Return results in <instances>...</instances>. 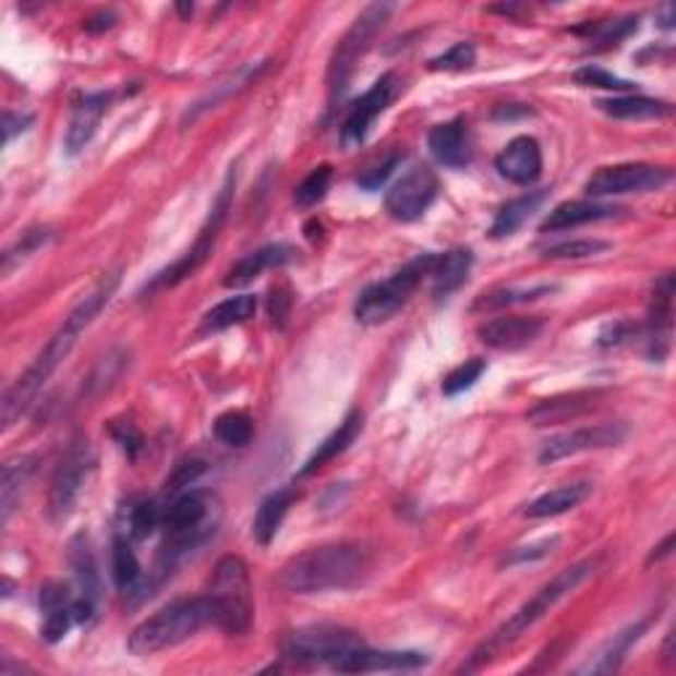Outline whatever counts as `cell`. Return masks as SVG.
<instances>
[{
    "label": "cell",
    "mask_w": 676,
    "mask_h": 676,
    "mask_svg": "<svg viewBox=\"0 0 676 676\" xmlns=\"http://www.w3.org/2000/svg\"><path fill=\"white\" fill-rule=\"evenodd\" d=\"M117 286H119V273L104 275V278L98 280V286L93 288L90 293H87L83 302H80L72 312H69L64 325L56 330L53 338L46 343V349L37 354V360L33 362V365L24 371V375H19L16 384L11 386L9 391H5V397H3V428H11L16 418L22 415V412L27 410L29 405H33L37 391H40L43 386L48 384V378H51V375L59 371V365L67 360L69 352H72L74 343H77V338L83 336L87 328H90V323L96 321V317L101 315L104 306L111 302V297L117 293Z\"/></svg>",
    "instance_id": "obj_1"
},
{
    "label": "cell",
    "mask_w": 676,
    "mask_h": 676,
    "mask_svg": "<svg viewBox=\"0 0 676 676\" xmlns=\"http://www.w3.org/2000/svg\"><path fill=\"white\" fill-rule=\"evenodd\" d=\"M371 550L354 542L323 544L297 555L280 571V587L291 594H323L352 590L371 574Z\"/></svg>",
    "instance_id": "obj_2"
},
{
    "label": "cell",
    "mask_w": 676,
    "mask_h": 676,
    "mask_svg": "<svg viewBox=\"0 0 676 676\" xmlns=\"http://www.w3.org/2000/svg\"><path fill=\"white\" fill-rule=\"evenodd\" d=\"M594 571H597V560H579V563H574V566H568L566 571H560L553 581H547V584H544L542 590L529 600V603H523L521 608L512 613V616L507 618L497 631H494L490 640H484L479 648L473 650L471 663L462 666V672H475V668L486 666V663L497 659L505 648H510V644H516L518 640H521L531 626L540 624L542 618L560 603V600H566L568 594L576 590V587L584 584Z\"/></svg>",
    "instance_id": "obj_3"
},
{
    "label": "cell",
    "mask_w": 676,
    "mask_h": 676,
    "mask_svg": "<svg viewBox=\"0 0 676 676\" xmlns=\"http://www.w3.org/2000/svg\"><path fill=\"white\" fill-rule=\"evenodd\" d=\"M206 624H215L212 618V605L206 597H185L174 600L156 611L152 618H146L141 626H135L130 635L128 648L137 659L161 653V650L178 648L180 642L191 640L193 635L204 629Z\"/></svg>",
    "instance_id": "obj_4"
},
{
    "label": "cell",
    "mask_w": 676,
    "mask_h": 676,
    "mask_svg": "<svg viewBox=\"0 0 676 676\" xmlns=\"http://www.w3.org/2000/svg\"><path fill=\"white\" fill-rule=\"evenodd\" d=\"M212 605V618L228 635H246L254 621V592L249 566L238 555H225L217 560L204 594Z\"/></svg>",
    "instance_id": "obj_5"
},
{
    "label": "cell",
    "mask_w": 676,
    "mask_h": 676,
    "mask_svg": "<svg viewBox=\"0 0 676 676\" xmlns=\"http://www.w3.org/2000/svg\"><path fill=\"white\" fill-rule=\"evenodd\" d=\"M215 497L209 492H188L174 499L165 510V544H161V566L174 568L180 558L193 553L196 547L209 540L215 531Z\"/></svg>",
    "instance_id": "obj_6"
},
{
    "label": "cell",
    "mask_w": 676,
    "mask_h": 676,
    "mask_svg": "<svg viewBox=\"0 0 676 676\" xmlns=\"http://www.w3.org/2000/svg\"><path fill=\"white\" fill-rule=\"evenodd\" d=\"M436 259H439L436 254H421L412 262H407L402 270L394 273L391 278L367 286L354 302L357 321L365 325H381L391 321V317L410 302L412 293L423 283L425 275L434 273Z\"/></svg>",
    "instance_id": "obj_7"
},
{
    "label": "cell",
    "mask_w": 676,
    "mask_h": 676,
    "mask_svg": "<svg viewBox=\"0 0 676 676\" xmlns=\"http://www.w3.org/2000/svg\"><path fill=\"white\" fill-rule=\"evenodd\" d=\"M391 11H394L391 3L367 5V9L354 19V24L347 29V35L341 37L334 56H330L328 67V104H330L328 109H336V104L343 98V93H347L349 87V80H352L354 74L357 61L367 53L375 35L386 27Z\"/></svg>",
    "instance_id": "obj_8"
},
{
    "label": "cell",
    "mask_w": 676,
    "mask_h": 676,
    "mask_svg": "<svg viewBox=\"0 0 676 676\" xmlns=\"http://www.w3.org/2000/svg\"><path fill=\"white\" fill-rule=\"evenodd\" d=\"M233 193H236V172L230 169L228 178H225V183L220 188V193H217V202H215V206H212L209 217H206V225L196 238V243H193V246L188 249V252L180 256L174 265H169L167 270H161L159 275H156L152 283L146 286V291L154 293V291H161V288H172V286L183 283L185 278H191V275L196 273L206 259H209L212 249H215L217 236H220L225 217H228L230 202H233Z\"/></svg>",
    "instance_id": "obj_9"
},
{
    "label": "cell",
    "mask_w": 676,
    "mask_h": 676,
    "mask_svg": "<svg viewBox=\"0 0 676 676\" xmlns=\"http://www.w3.org/2000/svg\"><path fill=\"white\" fill-rule=\"evenodd\" d=\"M93 468H96V457H93L90 442L77 436V439L69 444L67 455L61 457L51 481L48 510H51L53 521H64L69 512H72V507L77 505L80 499V492H83L87 479H90Z\"/></svg>",
    "instance_id": "obj_10"
},
{
    "label": "cell",
    "mask_w": 676,
    "mask_h": 676,
    "mask_svg": "<svg viewBox=\"0 0 676 676\" xmlns=\"http://www.w3.org/2000/svg\"><path fill=\"white\" fill-rule=\"evenodd\" d=\"M362 637L357 631L341 629V626H306V629L293 631L283 644V655L288 661L299 663H334L349 653L352 648H360Z\"/></svg>",
    "instance_id": "obj_11"
},
{
    "label": "cell",
    "mask_w": 676,
    "mask_h": 676,
    "mask_svg": "<svg viewBox=\"0 0 676 676\" xmlns=\"http://www.w3.org/2000/svg\"><path fill=\"white\" fill-rule=\"evenodd\" d=\"M666 183H672V169L655 165H613L600 167L597 172L587 180V196H624V193H650L659 191Z\"/></svg>",
    "instance_id": "obj_12"
},
{
    "label": "cell",
    "mask_w": 676,
    "mask_h": 676,
    "mask_svg": "<svg viewBox=\"0 0 676 676\" xmlns=\"http://www.w3.org/2000/svg\"><path fill=\"white\" fill-rule=\"evenodd\" d=\"M436 193L439 178L434 169L412 167L386 191V212L399 222H415L436 202Z\"/></svg>",
    "instance_id": "obj_13"
},
{
    "label": "cell",
    "mask_w": 676,
    "mask_h": 676,
    "mask_svg": "<svg viewBox=\"0 0 676 676\" xmlns=\"http://www.w3.org/2000/svg\"><path fill=\"white\" fill-rule=\"evenodd\" d=\"M626 439V425L624 423H597V425H584V428L566 431V434L553 436L542 444L540 449V462L550 466V462L566 460V457L592 452V449H608L616 447Z\"/></svg>",
    "instance_id": "obj_14"
},
{
    "label": "cell",
    "mask_w": 676,
    "mask_h": 676,
    "mask_svg": "<svg viewBox=\"0 0 676 676\" xmlns=\"http://www.w3.org/2000/svg\"><path fill=\"white\" fill-rule=\"evenodd\" d=\"M397 96V74H384L381 80H375L371 90L365 96H360V101L352 104L347 119H343L341 128V141L343 146H360L365 141V135L371 133L373 122L389 109V104Z\"/></svg>",
    "instance_id": "obj_15"
},
{
    "label": "cell",
    "mask_w": 676,
    "mask_h": 676,
    "mask_svg": "<svg viewBox=\"0 0 676 676\" xmlns=\"http://www.w3.org/2000/svg\"><path fill=\"white\" fill-rule=\"evenodd\" d=\"M428 663V655L418 650H371L365 644L343 653L334 666L338 674H371V672H415Z\"/></svg>",
    "instance_id": "obj_16"
},
{
    "label": "cell",
    "mask_w": 676,
    "mask_h": 676,
    "mask_svg": "<svg viewBox=\"0 0 676 676\" xmlns=\"http://www.w3.org/2000/svg\"><path fill=\"white\" fill-rule=\"evenodd\" d=\"M494 167L505 180L516 185H531L542 174V148L531 135L512 137L494 159Z\"/></svg>",
    "instance_id": "obj_17"
},
{
    "label": "cell",
    "mask_w": 676,
    "mask_h": 676,
    "mask_svg": "<svg viewBox=\"0 0 676 676\" xmlns=\"http://www.w3.org/2000/svg\"><path fill=\"white\" fill-rule=\"evenodd\" d=\"M544 328V321L536 315H510V317H494V321L484 323L479 328V338L492 349H503V352H516V349L529 347L534 338H540Z\"/></svg>",
    "instance_id": "obj_18"
},
{
    "label": "cell",
    "mask_w": 676,
    "mask_h": 676,
    "mask_svg": "<svg viewBox=\"0 0 676 676\" xmlns=\"http://www.w3.org/2000/svg\"><path fill=\"white\" fill-rule=\"evenodd\" d=\"M111 101H114V93L101 90V93H87V96H83L77 104H74L72 119H69V128H67V141H64L67 154L77 156L87 143L93 141V135H96L98 124H101L104 114L109 111Z\"/></svg>",
    "instance_id": "obj_19"
},
{
    "label": "cell",
    "mask_w": 676,
    "mask_h": 676,
    "mask_svg": "<svg viewBox=\"0 0 676 676\" xmlns=\"http://www.w3.org/2000/svg\"><path fill=\"white\" fill-rule=\"evenodd\" d=\"M428 152L444 167H468L471 165V141H468L466 119L455 117L449 122L436 124L428 133Z\"/></svg>",
    "instance_id": "obj_20"
},
{
    "label": "cell",
    "mask_w": 676,
    "mask_h": 676,
    "mask_svg": "<svg viewBox=\"0 0 676 676\" xmlns=\"http://www.w3.org/2000/svg\"><path fill=\"white\" fill-rule=\"evenodd\" d=\"M672 302H674V275L666 273L653 288V306H650V357L653 360H663L672 347Z\"/></svg>",
    "instance_id": "obj_21"
},
{
    "label": "cell",
    "mask_w": 676,
    "mask_h": 676,
    "mask_svg": "<svg viewBox=\"0 0 676 676\" xmlns=\"http://www.w3.org/2000/svg\"><path fill=\"white\" fill-rule=\"evenodd\" d=\"M297 259V249L288 246V243H270V246H262L256 252L246 254L243 259H238L233 267H230L228 278H225V286L238 288L252 283L254 278H259L265 270H275V267H286L288 262Z\"/></svg>",
    "instance_id": "obj_22"
},
{
    "label": "cell",
    "mask_w": 676,
    "mask_h": 676,
    "mask_svg": "<svg viewBox=\"0 0 676 676\" xmlns=\"http://www.w3.org/2000/svg\"><path fill=\"white\" fill-rule=\"evenodd\" d=\"M600 391H574V394H560V397L542 399L540 405L529 410V423L534 425H555L574 421V418L590 412L594 402H597Z\"/></svg>",
    "instance_id": "obj_23"
},
{
    "label": "cell",
    "mask_w": 676,
    "mask_h": 676,
    "mask_svg": "<svg viewBox=\"0 0 676 676\" xmlns=\"http://www.w3.org/2000/svg\"><path fill=\"white\" fill-rule=\"evenodd\" d=\"M362 421H365V418H362L360 410L349 412V415L343 418L341 423H338V428L334 431V434L325 436L323 444H317V449L310 455V460L304 462V468H302V471H299V475L317 473V471H321V468L328 466L330 460H336L338 455L347 452V449L354 444L357 436L362 434Z\"/></svg>",
    "instance_id": "obj_24"
},
{
    "label": "cell",
    "mask_w": 676,
    "mask_h": 676,
    "mask_svg": "<svg viewBox=\"0 0 676 676\" xmlns=\"http://www.w3.org/2000/svg\"><path fill=\"white\" fill-rule=\"evenodd\" d=\"M618 206L611 204H594V202H566L558 204L542 222V233H558V230L568 228H579V225L587 222H600V220H611V217H618Z\"/></svg>",
    "instance_id": "obj_25"
},
{
    "label": "cell",
    "mask_w": 676,
    "mask_h": 676,
    "mask_svg": "<svg viewBox=\"0 0 676 676\" xmlns=\"http://www.w3.org/2000/svg\"><path fill=\"white\" fill-rule=\"evenodd\" d=\"M648 626H650V621H648V618H644V621H637V624L626 626V629L618 631V635H613L611 640L605 642L603 648H600V653L594 655V661L587 663V666L581 668V672H587V674H613V672H618V668H621L624 659H626V653H629V650L642 640V635H644V631H648Z\"/></svg>",
    "instance_id": "obj_26"
},
{
    "label": "cell",
    "mask_w": 676,
    "mask_h": 676,
    "mask_svg": "<svg viewBox=\"0 0 676 676\" xmlns=\"http://www.w3.org/2000/svg\"><path fill=\"white\" fill-rule=\"evenodd\" d=\"M590 494H592L590 481H576V484L558 486V490L542 494V497H536L534 503L526 505L523 516L526 518L563 516V512H568V510H574V507H579L587 497H590Z\"/></svg>",
    "instance_id": "obj_27"
},
{
    "label": "cell",
    "mask_w": 676,
    "mask_h": 676,
    "mask_svg": "<svg viewBox=\"0 0 676 676\" xmlns=\"http://www.w3.org/2000/svg\"><path fill=\"white\" fill-rule=\"evenodd\" d=\"M293 499H297V492L291 486H283V490L267 494L262 499V505L256 507V516H254V540L259 544H270L275 540V534L280 531L283 526V518L291 510Z\"/></svg>",
    "instance_id": "obj_28"
},
{
    "label": "cell",
    "mask_w": 676,
    "mask_h": 676,
    "mask_svg": "<svg viewBox=\"0 0 676 676\" xmlns=\"http://www.w3.org/2000/svg\"><path fill=\"white\" fill-rule=\"evenodd\" d=\"M254 312H256V297H252V293L230 297V299H225V302L212 306V310L206 312L202 325H198V334L202 336L220 334V330H225V328H233V325L252 321Z\"/></svg>",
    "instance_id": "obj_29"
},
{
    "label": "cell",
    "mask_w": 676,
    "mask_h": 676,
    "mask_svg": "<svg viewBox=\"0 0 676 676\" xmlns=\"http://www.w3.org/2000/svg\"><path fill=\"white\" fill-rule=\"evenodd\" d=\"M69 566H72L74 579L80 584V594L93 603H98V594H101V574H98L96 555H93L90 542L85 534H77L69 544Z\"/></svg>",
    "instance_id": "obj_30"
},
{
    "label": "cell",
    "mask_w": 676,
    "mask_h": 676,
    "mask_svg": "<svg viewBox=\"0 0 676 676\" xmlns=\"http://www.w3.org/2000/svg\"><path fill=\"white\" fill-rule=\"evenodd\" d=\"M473 267V252L471 249H452L436 259L434 267V297L447 299L468 280V273Z\"/></svg>",
    "instance_id": "obj_31"
},
{
    "label": "cell",
    "mask_w": 676,
    "mask_h": 676,
    "mask_svg": "<svg viewBox=\"0 0 676 676\" xmlns=\"http://www.w3.org/2000/svg\"><path fill=\"white\" fill-rule=\"evenodd\" d=\"M544 198H547V191H529V193H523V196L507 202L503 209L497 212V217H494L490 236L507 238V236L518 233V230L523 228V222L529 220V217L544 204Z\"/></svg>",
    "instance_id": "obj_32"
},
{
    "label": "cell",
    "mask_w": 676,
    "mask_h": 676,
    "mask_svg": "<svg viewBox=\"0 0 676 676\" xmlns=\"http://www.w3.org/2000/svg\"><path fill=\"white\" fill-rule=\"evenodd\" d=\"M603 114L613 119H661L672 114V104L648 96H618L597 104Z\"/></svg>",
    "instance_id": "obj_33"
},
{
    "label": "cell",
    "mask_w": 676,
    "mask_h": 676,
    "mask_svg": "<svg viewBox=\"0 0 676 676\" xmlns=\"http://www.w3.org/2000/svg\"><path fill=\"white\" fill-rule=\"evenodd\" d=\"M33 468V457H16V460H9L3 466V481H0V516H3V523H9L11 512L16 510V503L22 499Z\"/></svg>",
    "instance_id": "obj_34"
},
{
    "label": "cell",
    "mask_w": 676,
    "mask_h": 676,
    "mask_svg": "<svg viewBox=\"0 0 676 676\" xmlns=\"http://www.w3.org/2000/svg\"><path fill=\"white\" fill-rule=\"evenodd\" d=\"M111 576L119 590H133L141 581V563H137L133 544L122 534H117L111 542Z\"/></svg>",
    "instance_id": "obj_35"
},
{
    "label": "cell",
    "mask_w": 676,
    "mask_h": 676,
    "mask_svg": "<svg viewBox=\"0 0 676 676\" xmlns=\"http://www.w3.org/2000/svg\"><path fill=\"white\" fill-rule=\"evenodd\" d=\"M215 436L228 447H246L254 436V423L252 418L243 410H230L222 412L215 421Z\"/></svg>",
    "instance_id": "obj_36"
},
{
    "label": "cell",
    "mask_w": 676,
    "mask_h": 676,
    "mask_svg": "<svg viewBox=\"0 0 676 676\" xmlns=\"http://www.w3.org/2000/svg\"><path fill=\"white\" fill-rule=\"evenodd\" d=\"M165 523V512L161 507L154 503V499H143V503H135L128 512V536L135 542L148 540L156 529H161Z\"/></svg>",
    "instance_id": "obj_37"
},
{
    "label": "cell",
    "mask_w": 676,
    "mask_h": 676,
    "mask_svg": "<svg viewBox=\"0 0 676 676\" xmlns=\"http://www.w3.org/2000/svg\"><path fill=\"white\" fill-rule=\"evenodd\" d=\"M330 180H334V169H330L328 165L315 167L310 174H306L302 183L297 185L293 202H297V206H302V209H310V206L321 204L325 198V193H328Z\"/></svg>",
    "instance_id": "obj_38"
},
{
    "label": "cell",
    "mask_w": 676,
    "mask_h": 676,
    "mask_svg": "<svg viewBox=\"0 0 676 676\" xmlns=\"http://www.w3.org/2000/svg\"><path fill=\"white\" fill-rule=\"evenodd\" d=\"M555 286H531V288H503V291H492L484 293V297L475 302V310H494V306H505V304H516V302H534V299L547 297L553 293Z\"/></svg>",
    "instance_id": "obj_39"
},
{
    "label": "cell",
    "mask_w": 676,
    "mask_h": 676,
    "mask_svg": "<svg viewBox=\"0 0 676 676\" xmlns=\"http://www.w3.org/2000/svg\"><path fill=\"white\" fill-rule=\"evenodd\" d=\"M611 249L608 241H597V238H584V241H566L558 246L544 249V259H590V256L605 254Z\"/></svg>",
    "instance_id": "obj_40"
},
{
    "label": "cell",
    "mask_w": 676,
    "mask_h": 676,
    "mask_svg": "<svg viewBox=\"0 0 676 676\" xmlns=\"http://www.w3.org/2000/svg\"><path fill=\"white\" fill-rule=\"evenodd\" d=\"M51 236L53 233L48 228H33L27 230V233H22V238H19L14 246L3 254V273H11L19 262L27 259V256L37 252L40 246H46V243L51 241Z\"/></svg>",
    "instance_id": "obj_41"
},
{
    "label": "cell",
    "mask_w": 676,
    "mask_h": 676,
    "mask_svg": "<svg viewBox=\"0 0 676 676\" xmlns=\"http://www.w3.org/2000/svg\"><path fill=\"white\" fill-rule=\"evenodd\" d=\"M484 373H486L484 360H479V357H473V360H466L462 365H457L455 371L447 375V378H444L442 391L447 394V397H455V394L473 389L475 381H479Z\"/></svg>",
    "instance_id": "obj_42"
},
{
    "label": "cell",
    "mask_w": 676,
    "mask_h": 676,
    "mask_svg": "<svg viewBox=\"0 0 676 676\" xmlns=\"http://www.w3.org/2000/svg\"><path fill=\"white\" fill-rule=\"evenodd\" d=\"M574 80L584 87H600V90H624L626 93V90H635L637 87L635 83H631V80L616 77V74L605 72L603 67H594V64L576 69Z\"/></svg>",
    "instance_id": "obj_43"
},
{
    "label": "cell",
    "mask_w": 676,
    "mask_h": 676,
    "mask_svg": "<svg viewBox=\"0 0 676 676\" xmlns=\"http://www.w3.org/2000/svg\"><path fill=\"white\" fill-rule=\"evenodd\" d=\"M475 64V46L473 43H455L449 51H444L436 59H431V69L434 72H462V69H471Z\"/></svg>",
    "instance_id": "obj_44"
},
{
    "label": "cell",
    "mask_w": 676,
    "mask_h": 676,
    "mask_svg": "<svg viewBox=\"0 0 676 676\" xmlns=\"http://www.w3.org/2000/svg\"><path fill=\"white\" fill-rule=\"evenodd\" d=\"M637 29V16L616 19V22H600L592 24L590 35H594V43H603V46H618L626 35H631Z\"/></svg>",
    "instance_id": "obj_45"
},
{
    "label": "cell",
    "mask_w": 676,
    "mask_h": 676,
    "mask_svg": "<svg viewBox=\"0 0 676 676\" xmlns=\"http://www.w3.org/2000/svg\"><path fill=\"white\" fill-rule=\"evenodd\" d=\"M402 159H405L402 154L386 156V159H384V161H378V165L367 167L365 172H362L360 178H357V183H360V188H365V191H378V188L384 185L386 180L391 178L394 169L402 165Z\"/></svg>",
    "instance_id": "obj_46"
},
{
    "label": "cell",
    "mask_w": 676,
    "mask_h": 676,
    "mask_svg": "<svg viewBox=\"0 0 676 676\" xmlns=\"http://www.w3.org/2000/svg\"><path fill=\"white\" fill-rule=\"evenodd\" d=\"M74 603V600H72ZM74 624V613H72V605H61V608H53V611H46V624H43V637H46L48 642H59L64 640L69 626Z\"/></svg>",
    "instance_id": "obj_47"
},
{
    "label": "cell",
    "mask_w": 676,
    "mask_h": 676,
    "mask_svg": "<svg viewBox=\"0 0 676 676\" xmlns=\"http://www.w3.org/2000/svg\"><path fill=\"white\" fill-rule=\"evenodd\" d=\"M558 544H560V536H550V540L526 544V547H516L510 555H507L505 563L507 566H516V563H526V560H542V558H547L550 553H555Z\"/></svg>",
    "instance_id": "obj_48"
},
{
    "label": "cell",
    "mask_w": 676,
    "mask_h": 676,
    "mask_svg": "<svg viewBox=\"0 0 676 676\" xmlns=\"http://www.w3.org/2000/svg\"><path fill=\"white\" fill-rule=\"evenodd\" d=\"M204 471H206L204 460H185V462H180V466L174 468L172 479L167 481V490H169V492L185 490V486H188V484H193V481H196L198 475H202Z\"/></svg>",
    "instance_id": "obj_49"
},
{
    "label": "cell",
    "mask_w": 676,
    "mask_h": 676,
    "mask_svg": "<svg viewBox=\"0 0 676 676\" xmlns=\"http://www.w3.org/2000/svg\"><path fill=\"white\" fill-rule=\"evenodd\" d=\"M637 334V325L631 323V321H618V323H611V325H605L603 330H600V336H597V343L600 347H621V343H626L629 341L631 336Z\"/></svg>",
    "instance_id": "obj_50"
},
{
    "label": "cell",
    "mask_w": 676,
    "mask_h": 676,
    "mask_svg": "<svg viewBox=\"0 0 676 676\" xmlns=\"http://www.w3.org/2000/svg\"><path fill=\"white\" fill-rule=\"evenodd\" d=\"M33 124V114H14V111H5L3 117V141L11 143L16 133H24V130Z\"/></svg>",
    "instance_id": "obj_51"
},
{
    "label": "cell",
    "mask_w": 676,
    "mask_h": 676,
    "mask_svg": "<svg viewBox=\"0 0 676 676\" xmlns=\"http://www.w3.org/2000/svg\"><path fill=\"white\" fill-rule=\"evenodd\" d=\"M114 436L117 442L122 444L124 449H128L130 455L137 452V447H141V434L133 428V423H122V425H114Z\"/></svg>",
    "instance_id": "obj_52"
},
{
    "label": "cell",
    "mask_w": 676,
    "mask_h": 676,
    "mask_svg": "<svg viewBox=\"0 0 676 676\" xmlns=\"http://www.w3.org/2000/svg\"><path fill=\"white\" fill-rule=\"evenodd\" d=\"M114 22H117V16L111 14V11H101V14L87 19L85 29H87V33H104V29L114 27Z\"/></svg>",
    "instance_id": "obj_53"
},
{
    "label": "cell",
    "mask_w": 676,
    "mask_h": 676,
    "mask_svg": "<svg viewBox=\"0 0 676 676\" xmlns=\"http://www.w3.org/2000/svg\"><path fill=\"white\" fill-rule=\"evenodd\" d=\"M672 544H674V534H668L666 540H663V544H659V547H655V553L650 555L648 563L661 560V558H666V555H672Z\"/></svg>",
    "instance_id": "obj_54"
},
{
    "label": "cell",
    "mask_w": 676,
    "mask_h": 676,
    "mask_svg": "<svg viewBox=\"0 0 676 676\" xmlns=\"http://www.w3.org/2000/svg\"><path fill=\"white\" fill-rule=\"evenodd\" d=\"M180 14H193V5H178Z\"/></svg>",
    "instance_id": "obj_55"
}]
</instances>
